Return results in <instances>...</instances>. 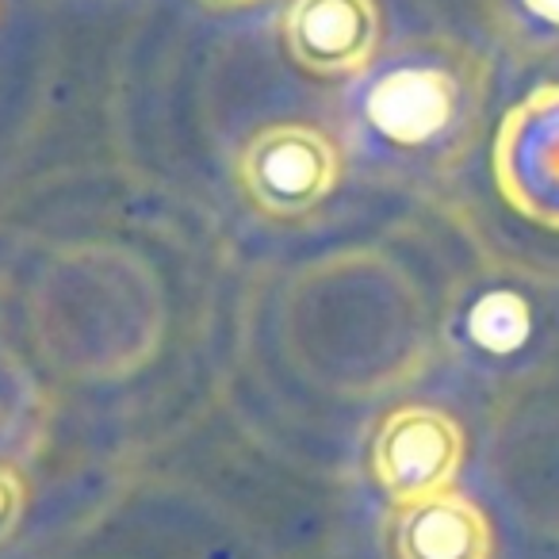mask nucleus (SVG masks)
Listing matches in <instances>:
<instances>
[{"instance_id": "2", "label": "nucleus", "mask_w": 559, "mask_h": 559, "mask_svg": "<svg viewBox=\"0 0 559 559\" xmlns=\"http://www.w3.org/2000/svg\"><path fill=\"white\" fill-rule=\"evenodd\" d=\"M345 177V150L307 119L257 127L234 157V180L257 215L296 223L319 211Z\"/></svg>"}, {"instance_id": "1", "label": "nucleus", "mask_w": 559, "mask_h": 559, "mask_svg": "<svg viewBox=\"0 0 559 559\" xmlns=\"http://www.w3.org/2000/svg\"><path fill=\"white\" fill-rule=\"evenodd\" d=\"M345 142L365 169L395 185H437L483 134L490 62L449 35L403 43L353 78Z\"/></svg>"}, {"instance_id": "7", "label": "nucleus", "mask_w": 559, "mask_h": 559, "mask_svg": "<svg viewBox=\"0 0 559 559\" xmlns=\"http://www.w3.org/2000/svg\"><path fill=\"white\" fill-rule=\"evenodd\" d=\"M498 24L513 47H559V0H495Z\"/></svg>"}, {"instance_id": "4", "label": "nucleus", "mask_w": 559, "mask_h": 559, "mask_svg": "<svg viewBox=\"0 0 559 559\" xmlns=\"http://www.w3.org/2000/svg\"><path fill=\"white\" fill-rule=\"evenodd\" d=\"M464 467V429L437 406H399L372 441V475L395 506L452 490Z\"/></svg>"}, {"instance_id": "3", "label": "nucleus", "mask_w": 559, "mask_h": 559, "mask_svg": "<svg viewBox=\"0 0 559 559\" xmlns=\"http://www.w3.org/2000/svg\"><path fill=\"white\" fill-rule=\"evenodd\" d=\"M495 188L521 218L559 234V81L502 116L490 150Z\"/></svg>"}, {"instance_id": "6", "label": "nucleus", "mask_w": 559, "mask_h": 559, "mask_svg": "<svg viewBox=\"0 0 559 559\" xmlns=\"http://www.w3.org/2000/svg\"><path fill=\"white\" fill-rule=\"evenodd\" d=\"M395 559H490V525L456 490L403 502L391 521Z\"/></svg>"}, {"instance_id": "5", "label": "nucleus", "mask_w": 559, "mask_h": 559, "mask_svg": "<svg viewBox=\"0 0 559 559\" xmlns=\"http://www.w3.org/2000/svg\"><path fill=\"white\" fill-rule=\"evenodd\" d=\"M284 50L304 73L353 81L380 58V0H288L280 20Z\"/></svg>"}, {"instance_id": "9", "label": "nucleus", "mask_w": 559, "mask_h": 559, "mask_svg": "<svg viewBox=\"0 0 559 559\" xmlns=\"http://www.w3.org/2000/svg\"><path fill=\"white\" fill-rule=\"evenodd\" d=\"M207 12H246L253 4H264V0H200Z\"/></svg>"}, {"instance_id": "8", "label": "nucleus", "mask_w": 559, "mask_h": 559, "mask_svg": "<svg viewBox=\"0 0 559 559\" xmlns=\"http://www.w3.org/2000/svg\"><path fill=\"white\" fill-rule=\"evenodd\" d=\"M24 510H27L24 475L0 460V544H9L12 536H16L20 521H24Z\"/></svg>"}]
</instances>
